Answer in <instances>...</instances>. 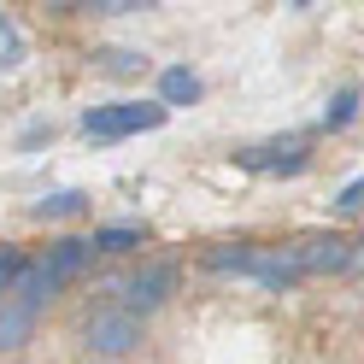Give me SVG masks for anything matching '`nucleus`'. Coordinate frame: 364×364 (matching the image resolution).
<instances>
[{
	"mask_svg": "<svg viewBox=\"0 0 364 364\" xmlns=\"http://www.w3.org/2000/svg\"><path fill=\"white\" fill-rule=\"evenodd\" d=\"M171 112L159 100H118V106H88L82 112V135L95 141H124V135H141V129H159Z\"/></svg>",
	"mask_w": 364,
	"mask_h": 364,
	"instance_id": "f257e3e1",
	"label": "nucleus"
},
{
	"mask_svg": "<svg viewBox=\"0 0 364 364\" xmlns=\"http://www.w3.org/2000/svg\"><path fill=\"white\" fill-rule=\"evenodd\" d=\"M82 341L100 358H124V353L141 347V317H135V311H95L88 329H82Z\"/></svg>",
	"mask_w": 364,
	"mask_h": 364,
	"instance_id": "f03ea898",
	"label": "nucleus"
},
{
	"mask_svg": "<svg viewBox=\"0 0 364 364\" xmlns=\"http://www.w3.org/2000/svg\"><path fill=\"white\" fill-rule=\"evenodd\" d=\"M176 294V264H141L135 277L124 282V311H135V317H147V311H159Z\"/></svg>",
	"mask_w": 364,
	"mask_h": 364,
	"instance_id": "7ed1b4c3",
	"label": "nucleus"
},
{
	"mask_svg": "<svg viewBox=\"0 0 364 364\" xmlns=\"http://www.w3.org/2000/svg\"><path fill=\"white\" fill-rule=\"evenodd\" d=\"M247 277H253L259 288H270V294H282V288H294V282L306 277V264L294 259V247H282V253H253Z\"/></svg>",
	"mask_w": 364,
	"mask_h": 364,
	"instance_id": "20e7f679",
	"label": "nucleus"
},
{
	"mask_svg": "<svg viewBox=\"0 0 364 364\" xmlns=\"http://www.w3.org/2000/svg\"><path fill=\"white\" fill-rule=\"evenodd\" d=\"M59 288H65V282L53 277V270L41 264V259H30V264H24V277L12 282V294H6V300H12V306H24V311H41V306H48Z\"/></svg>",
	"mask_w": 364,
	"mask_h": 364,
	"instance_id": "39448f33",
	"label": "nucleus"
},
{
	"mask_svg": "<svg viewBox=\"0 0 364 364\" xmlns=\"http://www.w3.org/2000/svg\"><path fill=\"white\" fill-rule=\"evenodd\" d=\"M294 259H300L306 270H353V247L341 235H306L300 247H294Z\"/></svg>",
	"mask_w": 364,
	"mask_h": 364,
	"instance_id": "423d86ee",
	"label": "nucleus"
},
{
	"mask_svg": "<svg viewBox=\"0 0 364 364\" xmlns=\"http://www.w3.org/2000/svg\"><path fill=\"white\" fill-rule=\"evenodd\" d=\"M247 171H306V147L300 141H277V147H247L235 153Z\"/></svg>",
	"mask_w": 364,
	"mask_h": 364,
	"instance_id": "0eeeda50",
	"label": "nucleus"
},
{
	"mask_svg": "<svg viewBox=\"0 0 364 364\" xmlns=\"http://www.w3.org/2000/svg\"><path fill=\"white\" fill-rule=\"evenodd\" d=\"M88 259H95V247H88L82 235H65V241H53V247H48V259H41V264H48L59 282H71L77 270H88Z\"/></svg>",
	"mask_w": 364,
	"mask_h": 364,
	"instance_id": "6e6552de",
	"label": "nucleus"
},
{
	"mask_svg": "<svg viewBox=\"0 0 364 364\" xmlns=\"http://www.w3.org/2000/svg\"><path fill=\"white\" fill-rule=\"evenodd\" d=\"M194 100H200V77L188 65H171V71L159 77V106L171 112V106H194Z\"/></svg>",
	"mask_w": 364,
	"mask_h": 364,
	"instance_id": "1a4fd4ad",
	"label": "nucleus"
},
{
	"mask_svg": "<svg viewBox=\"0 0 364 364\" xmlns=\"http://www.w3.org/2000/svg\"><path fill=\"white\" fill-rule=\"evenodd\" d=\"M30 329H36V311L0 300V353H18V347L30 341Z\"/></svg>",
	"mask_w": 364,
	"mask_h": 364,
	"instance_id": "9d476101",
	"label": "nucleus"
},
{
	"mask_svg": "<svg viewBox=\"0 0 364 364\" xmlns=\"http://www.w3.org/2000/svg\"><path fill=\"white\" fill-rule=\"evenodd\" d=\"M88 247H95V253H129V247H141V230H135V223H106V230L88 235Z\"/></svg>",
	"mask_w": 364,
	"mask_h": 364,
	"instance_id": "9b49d317",
	"label": "nucleus"
},
{
	"mask_svg": "<svg viewBox=\"0 0 364 364\" xmlns=\"http://www.w3.org/2000/svg\"><path fill=\"white\" fill-rule=\"evenodd\" d=\"M24 53H30V41H24V30H18L12 18L0 12V71H18V65H24Z\"/></svg>",
	"mask_w": 364,
	"mask_h": 364,
	"instance_id": "f8f14e48",
	"label": "nucleus"
},
{
	"mask_svg": "<svg viewBox=\"0 0 364 364\" xmlns=\"http://www.w3.org/2000/svg\"><path fill=\"white\" fill-rule=\"evenodd\" d=\"M77 212H88V194H77V188H59L48 200H36V218H77Z\"/></svg>",
	"mask_w": 364,
	"mask_h": 364,
	"instance_id": "ddd939ff",
	"label": "nucleus"
},
{
	"mask_svg": "<svg viewBox=\"0 0 364 364\" xmlns=\"http://www.w3.org/2000/svg\"><path fill=\"white\" fill-rule=\"evenodd\" d=\"M95 65H100V71H112V77H141V71H147V59L129 53V48H106Z\"/></svg>",
	"mask_w": 364,
	"mask_h": 364,
	"instance_id": "4468645a",
	"label": "nucleus"
},
{
	"mask_svg": "<svg viewBox=\"0 0 364 364\" xmlns=\"http://www.w3.org/2000/svg\"><path fill=\"white\" fill-rule=\"evenodd\" d=\"M206 264L218 270V277H247V264H253V247H218V253H206Z\"/></svg>",
	"mask_w": 364,
	"mask_h": 364,
	"instance_id": "2eb2a0df",
	"label": "nucleus"
},
{
	"mask_svg": "<svg viewBox=\"0 0 364 364\" xmlns=\"http://www.w3.org/2000/svg\"><path fill=\"white\" fill-rule=\"evenodd\" d=\"M353 112H358V88H341L335 106L323 112V129H341V124H353Z\"/></svg>",
	"mask_w": 364,
	"mask_h": 364,
	"instance_id": "dca6fc26",
	"label": "nucleus"
},
{
	"mask_svg": "<svg viewBox=\"0 0 364 364\" xmlns=\"http://www.w3.org/2000/svg\"><path fill=\"white\" fill-rule=\"evenodd\" d=\"M335 206H341V212H358V206H364V176H358V182H347V188H341V200H335Z\"/></svg>",
	"mask_w": 364,
	"mask_h": 364,
	"instance_id": "f3484780",
	"label": "nucleus"
},
{
	"mask_svg": "<svg viewBox=\"0 0 364 364\" xmlns=\"http://www.w3.org/2000/svg\"><path fill=\"white\" fill-rule=\"evenodd\" d=\"M353 264H358V270H364V241H358V247H353Z\"/></svg>",
	"mask_w": 364,
	"mask_h": 364,
	"instance_id": "a211bd4d",
	"label": "nucleus"
}]
</instances>
